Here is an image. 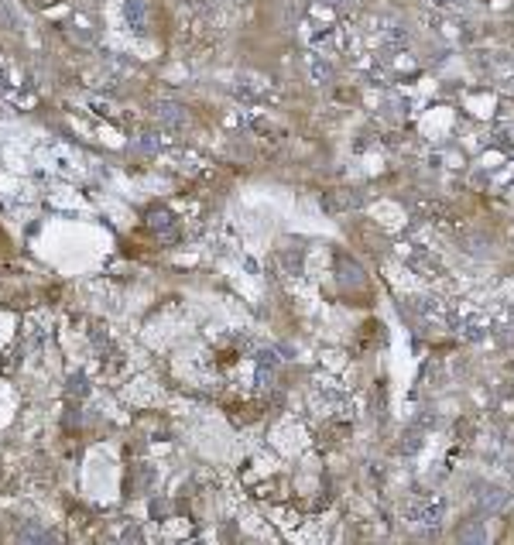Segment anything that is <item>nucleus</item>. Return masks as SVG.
<instances>
[{"instance_id": "nucleus-1", "label": "nucleus", "mask_w": 514, "mask_h": 545, "mask_svg": "<svg viewBox=\"0 0 514 545\" xmlns=\"http://www.w3.org/2000/svg\"><path fill=\"white\" fill-rule=\"evenodd\" d=\"M14 539H18V542H55V535H52L48 528H42L38 522H21Z\"/></svg>"}, {"instance_id": "nucleus-2", "label": "nucleus", "mask_w": 514, "mask_h": 545, "mask_svg": "<svg viewBox=\"0 0 514 545\" xmlns=\"http://www.w3.org/2000/svg\"><path fill=\"white\" fill-rule=\"evenodd\" d=\"M124 21L131 31H144V24H148V14H144V4L141 0H124Z\"/></svg>"}, {"instance_id": "nucleus-3", "label": "nucleus", "mask_w": 514, "mask_h": 545, "mask_svg": "<svg viewBox=\"0 0 514 545\" xmlns=\"http://www.w3.org/2000/svg\"><path fill=\"white\" fill-rule=\"evenodd\" d=\"M158 117H161L165 124H182L179 107H172V103H161V107H158Z\"/></svg>"}, {"instance_id": "nucleus-4", "label": "nucleus", "mask_w": 514, "mask_h": 545, "mask_svg": "<svg viewBox=\"0 0 514 545\" xmlns=\"http://www.w3.org/2000/svg\"><path fill=\"white\" fill-rule=\"evenodd\" d=\"M69 391H72V394H76V391H79V394H83V391H86V377H83V374H76V377H72V381H69Z\"/></svg>"}]
</instances>
